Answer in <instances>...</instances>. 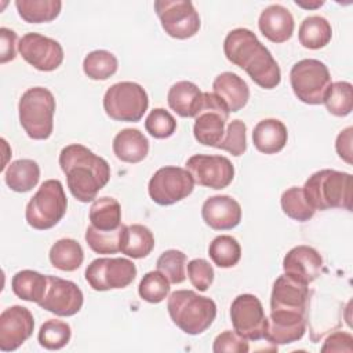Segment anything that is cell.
Listing matches in <instances>:
<instances>
[{"mask_svg": "<svg viewBox=\"0 0 353 353\" xmlns=\"http://www.w3.org/2000/svg\"><path fill=\"white\" fill-rule=\"evenodd\" d=\"M59 165L70 193L81 203L94 201L110 179L108 161L80 143L68 145L61 150Z\"/></svg>", "mask_w": 353, "mask_h": 353, "instance_id": "7a4b0ae2", "label": "cell"}, {"mask_svg": "<svg viewBox=\"0 0 353 353\" xmlns=\"http://www.w3.org/2000/svg\"><path fill=\"white\" fill-rule=\"evenodd\" d=\"M353 350V336L345 331H336L331 334L323 347L321 352H352Z\"/></svg>", "mask_w": 353, "mask_h": 353, "instance_id": "bcb514c9", "label": "cell"}, {"mask_svg": "<svg viewBox=\"0 0 353 353\" xmlns=\"http://www.w3.org/2000/svg\"><path fill=\"white\" fill-rule=\"evenodd\" d=\"M290 83L295 97L307 105H320L330 88L331 74L319 59L298 61L290 72Z\"/></svg>", "mask_w": 353, "mask_h": 353, "instance_id": "52a82bcc", "label": "cell"}, {"mask_svg": "<svg viewBox=\"0 0 353 353\" xmlns=\"http://www.w3.org/2000/svg\"><path fill=\"white\" fill-rule=\"evenodd\" d=\"M284 274L309 285L314 281L323 269V258L317 250L309 245H296L291 248L283 259Z\"/></svg>", "mask_w": 353, "mask_h": 353, "instance_id": "ac0fdd59", "label": "cell"}, {"mask_svg": "<svg viewBox=\"0 0 353 353\" xmlns=\"http://www.w3.org/2000/svg\"><path fill=\"white\" fill-rule=\"evenodd\" d=\"M145 128L153 138L164 139L175 132L176 120L168 110L163 108H154L150 110L145 120Z\"/></svg>", "mask_w": 353, "mask_h": 353, "instance_id": "b9f144b4", "label": "cell"}, {"mask_svg": "<svg viewBox=\"0 0 353 353\" xmlns=\"http://www.w3.org/2000/svg\"><path fill=\"white\" fill-rule=\"evenodd\" d=\"M186 170L194 183L215 190L228 188L234 178V167L225 156L194 154L188 159Z\"/></svg>", "mask_w": 353, "mask_h": 353, "instance_id": "5bb4252c", "label": "cell"}, {"mask_svg": "<svg viewBox=\"0 0 353 353\" xmlns=\"http://www.w3.org/2000/svg\"><path fill=\"white\" fill-rule=\"evenodd\" d=\"M186 270L192 285L199 291H207L214 281V269L203 258L192 259L186 265Z\"/></svg>", "mask_w": 353, "mask_h": 353, "instance_id": "ee69618b", "label": "cell"}, {"mask_svg": "<svg viewBox=\"0 0 353 353\" xmlns=\"http://www.w3.org/2000/svg\"><path fill=\"white\" fill-rule=\"evenodd\" d=\"M117 58L106 50L91 51L83 61V70L91 80H106L117 72Z\"/></svg>", "mask_w": 353, "mask_h": 353, "instance_id": "d590c367", "label": "cell"}, {"mask_svg": "<svg viewBox=\"0 0 353 353\" xmlns=\"http://www.w3.org/2000/svg\"><path fill=\"white\" fill-rule=\"evenodd\" d=\"M208 255L216 266L233 268L241 258V247L234 237L221 234L210 243Z\"/></svg>", "mask_w": 353, "mask_h": 353, "instance_id": "836d02e7", "label": "cell"}, {"mask_svg": "<svg viewBox=\"0 0 353 353\" xmlns=\"http://www.w3.org/2000/svg\"><path fill=\"white\" fill-rule=\"evenodd\" d=\"M223 52L229 62L244 69L259 87L272 90L280 84L279 63L250 29L237 28L230 30L223 40Z\"/></svg>", "mask_w": 353, "mask_h": 353, "instance_id": "6da1fadb", "label": "cell"}, {"mask_svg": "<svg viewBox=\"0 0 353 353\" xmlns=\"http://www.w3.org/2000/svg\"><path fill=\"white\" fill-rule=\"evenodd\" d=\"M40 179V167L34 160L19 159L12 161L6 172L4 181L7 186L18 193L32 190Z\"/></svg>", "mask_w": 353, "mask_h": 353, "instance_id": "83f0119b", "label": "cell"}, {"mask_svg": "<svg viewBox=\"0 0 353 353\" xmlns=\"http://www.w3.org/2000/svg\"><path fill=\"white\" fill-rule=\"evenodd\" d=\"M167 310L172 323L189 335L203 334L216 317V305L192 290H176L168 296Z\"/></svg>", "mask_w": 353, "mask_h": 353, "instance_id": "277c9868", "label": "cell"}, {"mask_svg": "<svg viewBox=\"0 0 353 353\" xmlns=\"http://www.w3.org/2000/svg\"><path fill=\"white\" fill-rule=\"evenodd\" d=\"M34 330V319L28 307L14 305L0 314V350H17Z\"/></svg>", "mask_w": 353, "mask_h": 353, "instance_id": "e0dca14e", "label": "cell"}, {"mask_svg": "<svg viewBox=\"0 0 353 353\" xmlns=\"http://www.w3.org/2000/svg\"><path fill=\"white\" fill-rule=\"evenodd\" d=\"M68 199L58 179L44 181L34 196L29 200L25 218L29 226L37 230L54 228L66 214Z\"/></svg>", "mask_w": 353, "mask_h": 353, "instance_id": "8992f818", "label": "cell"}, {"mask_svg": "<svg viewBox=\"0 0 353 353\" xmlns=\"http://www.w3.org/2000/svg\"><path fill=\"white\" fill-rule=\"evenodd\" d=\"M287 139V127L277 119H263L254 127L252 131L254 146L265 154H274L283 150Z\"/></svg>", "mask_w": 353, "mask_h": 353, "instance_id": "cb8c5ba5", "label": "cell"}, {"mask_svg": "<svg viewBox=\"0 0 353 353\" xmlns=\"http://www.w3.org/2000/svg\"><path fill=\"white\" fill-rule=\"evenodd\" d=\"M149 106V98L142 85L121 81L109 87L103 95V109L116 121H139Z\"/></svg>", "mask_w": 353, "mask_h": 353, "instance_id": "ba28073f", "label": "cell"}, {"mask_svg": "<svg viewBox=\"0 0 353 353\" xmlns=\"http://www.w3.org/2000/svg\"><path fill=\"white\" fill-rule=\"evenodd\" d=\"M48 256L54 268L62 272H74L84 261V251L74 239H61L52 244Z\"/></svg>", "mask_w": 353, "mask_h": 353, "instance_id": "1f68e13d", "label": "cell"}, {"mask_svg": "<svg viewBox=\"0 0 353 353\" xmlns=\"http://www.w3.org/2000/svg\"><path fill=\"white\" fill-rule=\"evenodd\" d=\"M125 225L113 232H101L94 226H88L85 232V241L88 247L97 254H116L120 251L121 234Z\"/></svg>", "mask_w": 353, "mask_h": 353, "instance_id": "ab89813d", "label": "cell"}, {"mask_svg": "<svg viewBox=\"0 0 353 353\" xmlns=\"http://www.w3.org/2000/svg\"><path fill=\"white\" fill-rule=\"evenodd\" d=\"M281 210L283 212L298 222H306L313 218L316 210L309 204L303 188L292 186L281 194Z\"/></svg>", "mask_w": 353, "mask_h": 353, "instance_id": "e575fe53", "label": "cell"}, {"mask_svg": "<svg viewBox=\"0 0 353 353\" xmlns=\"http://www.w3.org/2000/svg\"><path fill=\"white\" fill-rule=\"evenodd\" d=\"M17 33L8 28L0 29V62L7 63L17 57Z\"/></svg>", "mask_w": 353, "mask_h": 353, "instance_id": "7dc6e473", "label": "cell"}, {"mask_svg": "<svg viewBox=\"0 0 353 353\" xmlns=\"http://www.w3.org/2000/svg\"><path fill=\"white\" fill-rule=\"evenodd\" d=\"M307 301L309 287L306 284H302L287 274H281L276 279L270 295V310H287L305 314Z\"/></svg>", "mask_w": 353, "mask_h": 353, "instance_id": "ffe728a7", "label": "cell"}, {"mask_svg": "<svg viewBox=\"0 0 353 353\" xmlns=\"http://www.w3.org/2000/svg\"><path fill=\"white\" fill-rule=\"evenodd\" d=\"M230 320L234 331L245 339L259 341L265 338L268 317L261 301L252 294H241L230 306Z\"/></svg>", "mask_w": 353, "mask_h": 353, "instance_id": "4fadbf2b", "label": "cell"}, {"mask_svg": "<svg viewBox=\"0 0 353 353\" xmlns=\"http://www.w3.org/2000/svg\"><path fill=\"white\" fill-rule=\"evenodd\" d=\"M250 350L248 342L245 338L239 335L236 331H223L221 332L212 345L214 353H247Z\"/></svg>", "mask_w": 353, "mask_h": 353, "instance_id": "f6af8a7d", "label": "cell"}, {"mask_svg": "<svg viewBox=\"0 0 353 353\" xmlns=\"http://www.w3.org/2000/svg\"><path fill=\"white\" fill-rule=\"evenodd\" d=\"M135 276L134 262L125 258H97L85 269V280L95 291L125 288Z\"/></svg>", "mask_w": 353, "mask_h": 353, "instance_id": "8fae6325", "label": "cell"}, {"mask_svg": "<svg viewBox=\"0 0 353 353\" xmlns=\"http://www.w3.org/2000/svg\"><path fill=\"white\" fill-rule=\"evenodd\" d=\"M352 132L353 128L347 127L343 131L339 132L335 142L336 153L342 160H345L347 164H352Z\"/></svg>", "mask_w": 353, "mask_h": 353, "instance_id": "c3c4849f", "label": "cell"}, {"mask_svg": "<svg viewBox=\"0 0 353 353\" xmlns=\"http://www.w3.org/2000/svg\"><path fill=\"white\" fill-rule=\"evenodd\" d=\"M72 336L70 325L62 320H47L39 331V343L48 350H59L68 345Z\"/></svg>", "mask_w": 353, "mask_h": 353, "instance_id": "74e56055", "label": "cell"}, {"mask_svg": "<svg viewBox=\"0 0 353 353\" xmlns=\"http://www.w3.org/2000/svg\"><path fill=\"white\" fill-rule=\"evenodd\" d=\"M194 189V181L186 168L167 165L159 168L149 181L148 192L159 205H171L188 197Z\"/></svg>", "mask_w": 353, "mask_h": 353, "instance_id": "9c48e42d", "label": "cell"}, {"mask_svg": "<svg viewBox=\"0 0 353 353\" xmlns=\"http://www.w3.org/2000/svg\"><path fill=\"white\" fill-rule=\"evenodd\" d=\"M113 153L124 163H139L149 153L148 138L137 128H124L113 139Z\"/></svg>", "mask_w": 353, "mask_h": 353, "instance_id": "d4e9b609", "label": "cell"}, {"mask_svg": "<svg viewBox=\"0 0 353 353\" xmlns=\"http://www.w3.org/2000/svg\"><path fill=\"white\" fill-rule=\"evenodd\" d=\"M258 26L268 40L273 43H284L291 39L295 22L288 8L280 4H270L261 12Z\"/></svg>", "mask_w": 353, "mask_h": 353, "instance_id": "7402d4cb", "label": "cell"}, {"mask_svg": "<svg viewBox=\"0 0 353 353\" xmlns=\"http://www.w3.org/2000/svg\"><path fill=\"white\" fill-rule=\"evenodd\" d=\"M323 103L327 110L338 117L347 116L353 109V87L347 81H336L330 85Z\"/></svg>", "mask_w": 353, "mask_h": 353, "instance_id": "8d00e7d4", "label": "cell"}, {"mask_svg": "<svg viewBox=\"0 0 353 353\" xmlns=\"http://www.w3.org/2000/svg\"><path fill=\"white\" fill-rule=\"evenodd\" d=\"M298 37L299 43L305 48L319 50L325 47L331 41L332 28L330 22L320 15L306 17L301 22Z\"/></svg>", "mask_w": 353, "mask_h": 353, "instance_id": "4dcf8cb0", "label": "cell"}, {"mask_svg": "<svg viewBox=\"0 0 353 353\" xmlns=\"http://www.w3.org/2000/svg\"><path fill=\"white\" fill-rule=\"evenodd\" d=\"M229 113L225 103L214 92H203L201 108L194 117L193 125L196 141L201 145L216 148L223 138Z\"/></svg>", "mask_w": 353, "mask_h": 353, "instance_id": "7c38bea8", "label": "cell"}, {"mask_svg": "<svg viewBox=\"0 0 353 353\" xmlns=\"http://www.w3.org/2000/svg\"><path fill=\"white\" fill-rule=\"evenodd\" d=\"M247 127L241 120H232L223 134V138L216 145L218 149L229 152L232 156H241L247 150Z\"/></svg>", "mask_w": 353, "mask_h": 353, "instance_id": "7bdbcfd3", "label": "cell"}, {"mask_svg": "<svg viewBox=\"0 0 353 353\" xmlns=\"http://www.w3.org/2000/svg\"><path fill=\"white\" fill-rule=\"evenodd\" d=\"M138 292L143 301L149 303H160L170 292V281L159 270L148 272L138 285Z\"/></svg>", "mask_w": 353, "mask_h": 353, "instance_id": "f35d334b", "label": "cell"}, {"mask_svg": "<svg viewBox=\"0 0 353 353\" xmlns=\"http://www.w3.org/2000/svg\"><path fill=\"white\" fill-rule=\"evenodd\" d=\"M55 98L44 87H32L26 90L18 103L19 123L26 135L32 139H47L54 130Z\"/></svg>", "mask_w": 353, "mask_h": 353, "instance_id": "5b68a950", "label": "cell"}, {"mask_svg": "<svg viewBox=\"0 0 353 353\" xmlns=\"http://www.w3.org/2000/svg\"><path fill=\"white\" fill-rule=\"evenodd\" d=\"M212 92L232 113L241 110L250 99V88L247 83L239 74L232 72H223L215 77Z\"/></svg>", "mask_w": 353, "mask_h": 353, "instance_id": "603a6c76", "label": "cell"}, {"mask_svg": "<svg viewBox=\"0 0 353 353\" xmlns=\"http://www.w3.org/2000/svg\"><path fill=\"white\" fill-rule=\"evenodd\" d=\"M15 7L19 17L28 23H43L54 21L62 8L59 0H17Z\"/></svg>", "mask_w": 353, "mask_h": 353, "instance_id": "d6a6232c", "label": "cell"}, {"mask_svg": "<svg viewBox=\"0 0 353 353\" xmlns=\"http://www.w3.org/2000/svg\"><path fill=\"white\" fill-rule=\"evenodd\" d=\"M154 11L165 33L174 39H189L200 29L199 12L189 0H156Z\"/></svg>", "mask_w": 353, "mask_h": 353, "instance_id": "30bf717a", "label": "cell"}, {"mask_svg": "<svg viewBox=\"0 0 353 353\" xmlns=\"http://www.w3.org/2000/svg\"><path fill=\"white\" fill-rule=\"evenodd\" d=\"M47 284V276L29 269L15 273L11 280L12 291L19 299L36 303H40L44 298Z\"/></svg>", "mask_w": 353, "mask_h": 353, "instance_id": "f546056e", "label": "cell"}, {"mask_svg": "<svg viewBox=\"0 0 353 353\" xmlns=\"http://www.w3.org/2000/svg\"><path fill=\"white\" fill-rule=\"evenodd\" d=\"M91 226L101 232H113L121 228V207L113 197L95 199L90 208Z\"/></svg>", "mask_w": 353, "mask_h": 353, "instance_id": "f1b7e54d", "label": "cell"}, {"mask_svg": "<svg viewBox=\"0 0 353 353\" xmlns=\"http://www.w3.org/2000/svg\"><path fill=\"white\" fill-rule=\"evenodd\" d=\"M201 216L205 225L214 230H230L241 221V207L230 196H212L204 201Z\"/></svg>", "mask_w": 353, "mask_h": 353, "instance_id": "44dd1931", "label": "cell"}, {"mask_svg": "<svg viewBox=\"0 0 353 353\" xmlns=\"http://www.w3.org/2000/svg\"><path fill=\"white\" fill-rule=\"evenodd\" d=\"M168 106L181 117H196L201 108L203 92L192 81L175 83L167 94Z\"/></svg>", "mask_w": 353, "mask_h": 353, "instance_id": "484cf974", "label": "cell"}, {"mask_svg": "<svg viewBox=\"0 0 353 353\" xmlns=\"http://www.w3.org/2000/svg\"><path fill=\"white\" fill-rule=\"evenodd\" d=\"M47 290L39 306L61 317H69L79 313L84 296L77 284L55 276H47Z\"/></svg>", "mask_w": 353, "mask_h": 353, "instance_id": "2e32d148", "label": "cell"}, {"mask_svg": "<svg viewBox=\"0 0 353 353\" xmlns=\"http://www.w3.org/2000/svg\"><path fill=\"white\" fill-rule=\"evenodd\" d=\"M185 263L186 255L179 250L164 251L156 262L157 270L163 273L171 284H181L185 281Z\"/></svg>", "mask_w": 353, "mask_h": 353, "instance_id": "60d3db41", "label": "cell"}, {"mask_svg": "<svg viewBox=\"0 0 353 353\" xmlns=\"http://www.w3.org/2000/svg\"><path fill=\"white\" fill-rule=\"evenodd\" d=\"M154 248V236L149 228L135 223L124 226L120 251L132 259H141L148 256Z\"/></svg>", "mask_w": 353, "mask_h": 353, "instance_id": "4316f807", "label": "cell"}, {"mask_svg": "<svg viewBox=\"0 0 353 353\" xmlns=\"http://www.w3.org/2000/svg\"><path fill=\"white\" fill-rule=\"evenodd\" d=\"M21 57L40 72H52L63 62L62 46L40 33H26L18 43Z\"/></svg>", "mask_w": 353, "mask_h": 353, "instance_id": "9a60e30c", "label": "cell"}, {"mask_svg": "<svg viewBox=\"0 0 353 353\" xmlns=\"http://www.w3.org/2000/svg\"><path fill=\"white\" fill-rule=\"evenodd\" d=\"M303 192L314 210H352L353 179L349 172L328 168L320 170L307 178Z\"/></svg>", "mask_w": 353, "mask_h": 353, "instance_id": "3957f363", "label": "cell"}, {"mask_svg": "<svg viewBox=\"0 0 353 353\" xmlns=\"http://www.w3.org/2000/svg\"><path fill=\"white\" fill-rule=\"evenodd\" d=\"M306 332L305 314L287 310H270L265 339L273 345H288L299 341Z\"/></svg>", "mask_w": 353, "mask_h": 353, "instance_id": "d6986e66", "label": "cell"}]
</instances>
